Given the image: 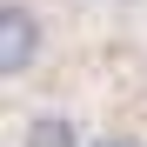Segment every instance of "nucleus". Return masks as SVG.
Instances as JSON below:
<instances>
[{"instance_id": "obj_1", "label": "nucleus", "mask_w": 147, "mask_h": 147, "mask_svg": "<svg viewBox=\"0 0 147 147\" xmlns=\"http://www.w3.org/2000/svg\"><path fill=\"white\" fill-rule=\"evenodd\" d=\"M40 47H47L40 13L27 0H0V74H7V80H27L34 60H40Z\"/></svg>"}, {"instance_id": "obj_2", "label": "nucleus", "mask_w": 147, "mask_h": 147, "mask_svg": "<svg viewBox=\"0 0 147 147\" xmlns=\"http://www.w3.org/2000/svg\"><path fill=\"white\" fill-rule=\"evenodd\" d=\"M27 147H80V134H74L67 114H34L27 120Z\"/></svg>"}, {"instance_id": "obj_3", "label": "nucleus", "mask_w": 147, "mask_h": 147, "mask_svg": "<svg viewBox=\"0 0 147 147\" xmlns=\"http://www.w3.org/2000/svg\"><path fill=\"white\" fill-rule=\"evenodd\" d=\"M107 147H127V140H107Z\"/></svg>"}]
</instances>
